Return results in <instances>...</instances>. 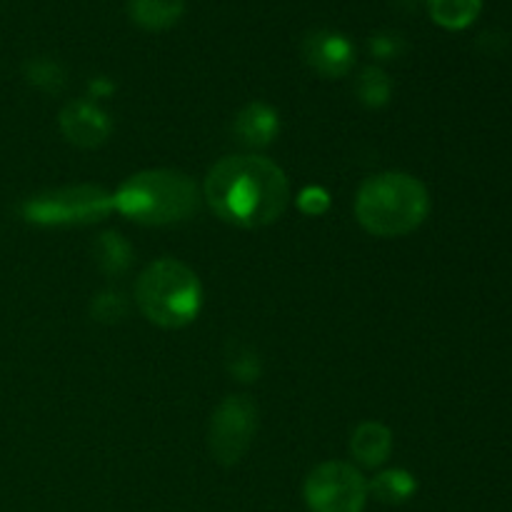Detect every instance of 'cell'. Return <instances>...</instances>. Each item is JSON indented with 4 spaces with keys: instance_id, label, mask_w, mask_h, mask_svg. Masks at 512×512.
I'll use <instances>...</instances> for the list:
<instances>
[{
    "instance_id": "ac0fdd59",
    "label": "cell",
    "mask_w": 512,
    "mask_h": 512,
    "mask_svg": "<svg viewBox=\"0 0 512 512\" xmlns=\"http://www.w3.org/2000/svg\"><path fill=\"white\" fill-rule=\"evenodd\" d=\"M300 210H303V213H308V215H320V213H325V210H328V193H325V190H320V188H308V190H303V193H300Z\"/></svg>"
},
{
    "instance_id": "5bb4252c",
    "label": "cell",
    "mask_w": 512,
    "mask_h": 512,
    "mask_svg": "<svg viewBox=\"0 0 512 512\" xmlns=\"http://www.w3.org/2000/svg\"><path fill=\"white\" fill-rule=\"evenodd\" d=\"M430 18L448 30H463L478 20L483 0H425Z\"/></svg>"
},
{
    "instance_id": "2e32d148",
    "label": "cell",
    "mask_w": 512,
    "mask_h": 512,
    "mask_svg": "<svg viewBox=\"0 0 512 512\" xmlns=\"http://www.w3.org/2000/svg\"><path fill=\"white\" fill-rule=\"evenodd\" d=\"M28 78L45 90H60V85H63V70L53 60H33L28 65Z\"/></svg>"
},
{
    "instance_id": "7c38bea8",
    "label": "cell",
    "mask_w": 512,
    "mask_h": 512,
    "mask_svg": "<svg viewBox=\"0 0 512 512\" xmlns=\"http://www.w3.org/2000/svg\"><path fill=\"white\" fill-rule=\"evenodd\" d=\"M183 0H130V18L145 30H168L183 15Z\"/></svg>"
},
{
    "instance_id": "ba28073f",
    "label": "cell",
    "mask_w": 512,
    "mask_h": 512,
    "mask_svg": "<svg viewBox=\"0 0 512 512\" xmlns=\"http://www.w3.org/2000/svg\"><path fill=\"white\" fill-rule=\"evenodd\" d=\"M303 55L315 73L325 78H343L353 68L355 50L345 35L333 30H315L305 38Z\"/></svg>"
},
{
    "instance_id": "52a82bcc",
    "label": "cell",
    "mask_w": 512,
    "mask_h": 512,
    "mask_svg": "<svg viewBox=\"0 0 512 512\" xmlns=\"http://www.w3.org/2000/svg\"><path fill=\"white\" fill-rule=\"evenodd\" d=\"M258 430V408L248 395H230L213 413L210 453L220 465H235L248 453Z\"/></svg>"
},
{
    "instance_id": "7a4b0ae2",
    "label": "cell",
    "mask_w": 512,
    "mask_h": 512,
    "mask_svg": "<svg viewBox=\"0 0 512 512\" xmlns=\"http://www.w3.org/2000/svg\"><path fill=\"white\" fill-rule=\"evenodd\" d=\"M430 213L428 188L408 173H380L365 180L355 198V215L368 233L400 238L423 225Z\"/></svg>"
},
{
    "instance_id": "e0dca14e",
    "label": "cell",
    "mask_w": 512,
    "mask_h": 512,
    "mask_svg": "<svg viewBox=\"0 0 512 512\" xmlns=\"http://www.w3.org/2000/svg\"><path fill=\"white\" fill-rule=\"evenodd\" d=\"M100 248H103V265L108 270H123L125 265H128V245L120 240V235H103V240H100Z\"/></svg>"
},
{
    "instance_id": "8fae6325",
    "label": "cell",
    "mask_w": 512,
    "mask_h": 512,
    "mask_svg": "<svg viewBox=\"0 0 512 512\" xmlns=\"http://www.w3.org/2000/svg\"><path fill=\"white\" fill-rule=\"evenodd\" d=\"M235 135L245 145L263 148L278 135V113L265 103H253L235 118Z\"/></svg>"
},
{
    "instance_id": "9c48e42d",
    "label": "cell",
    "mask_w": 512,
    "mask_h": 512,
    "mask_svg": "<svg viewBox=\"0 0 512 512\" xmlns=\"http://www.w3.org/2000/svg\"><path fill=\"white\" fill-rule=\"evenodd\" d=\"M60 130L78 148H98L108 140L113 123L105 110L95 103L75 100V103L65 105V110L60 113Z\"/></svg>"
},
{
    "instance_id": "d6986e66",
    "label": "cell",
    "mask_w": 512,
    "mask_h": 512,
    "mask_svg": "<svg viewBox=\"0 0 512 512\" xmlns=\"http://www.w3.org/2000/svg\"><path fill=\"white\" fill-rule=\"evenodd\" d=\"M398 35H375L373 38V53H378L380 58H393L398 53Z\"/></svg>"
},
{
    "instance_id": "6da1fadb",
    "label": "cell",
    "mask_w": 512,
    "mask_h": 512,
    "mask_svg": "<svg viewBox=\"0 0 512 512\" xmlns=\"http://www.w3.org/2000/svg\"><path fill=\"white\" fill-rule=\"evenodd\" d=\"M205 200L220 220L238 228H263L285 213L290 185L283 170L260 155H230L205 178Z\"/></svg>"
},
{
    "instance_id": "3957f363",
    "label": "cell",
    "mask_w": 512,
    "mask_h": 512,
    "mask_svg": "<svg viewBox=\"0 0 512 512\" xmlns=\"http://www.w3.org/2000/svg\"><path fill=\"white\" fill-rule=\"evenodd\" d=\"M115 210L143 225L188 220L198 210V185L178 170H143L125 180L113 195Z\"/></svg>"
},
{
    "instance_id": "4fadbf2b",
    "label": "cell",
    "mask_w": 512,
    "mask_h": 512,
    "mask_svg": "<svg viewBox=\"0 0 512 512\" xmlns=\"http://www.w3.org/2000/svg\"><path fill=\"white\" fill-rule=\"evenodd\" d=\"M415 490H418V483H415L413 475L400 468L375 475L373 483L368 485V493H373V498L385 505L408 503L415 495Z\"/></svg>"
},
{
    "instance_id": "9a60e30c",
    "label": "cell",
    "mask_w": 512,
    "mask_h": 512,
    "mask_svg": "<svg viewBox=\"0 0 512 512\" xmlns=\"http://www.w3.org/2000/svg\"><path fill=\"white\" fill-rule=\"evenodd\" d=\"M390 93H393V85H390V78L380 68L370 65L360 73L358 78V95L368 108H380L390 100Z\"/></svg>"
},
{
    "instance_id": "277c9868",
    "label": "cell",
    "mask_w": 512,
    "mask_h": 512,
    "mask_svg": "<svg viewBox=\"0 0 512 512\" xmlns=\"http://www.w3.org/2000/svg\"><path fill=\"white\" fill-rule=\"evenodd\" d=\"M135 300L150 323L160 328H183L193 323L203 305L200 280L178 260H155L135 283Z\"/></svg>"
},
{
    "instance_id": "5b68a950",
    "label": "cell",
    "mask_w": 512,
    "mask_h": 512,
    "mask_svg": "<svg viewBox=\"0 0 512 512\" xmlns=\"http://www.w3.org/2000/svg\"><path fill=\"white\" fill-rule=\"evenodd\" d=\"M305 503L310 512H363L368 483L355 465L330 460L305 480Z\"/></svg>"
},
{
    "instance_id": "8992f818",
    "label": "cell",
    "mask_w": 512,
    "mask_h": 512,
    "mask_svg": "<svg viewBox=\"0 0 512 512\" xmlns=\"http://www.w3.org/2000/svg\"><path fill=\"white\" fill-rule=\"evenodd\" d=\"M113 208V195L93 185H80V188H65L30 198L23 205V215L25 220L38 225H70L93 223Z\"/></svg>"
},
{
    "instance_id": "30bf717a",
    "label": "cell",
    "mask_w": 512,
    "mask_h": 512,
    "mask_svg": "<svg viewBox=\"0 0 512 512\" xmlns=\"http://www.w3.org/2000/svg\"><path fill=\"white\" fill-rule=\"evenodd\" d=\"M390 450H393V433L380 423H363L350 440V453L365 468L383 465L390 458Z\"/></svg>"
}]
</instances>
